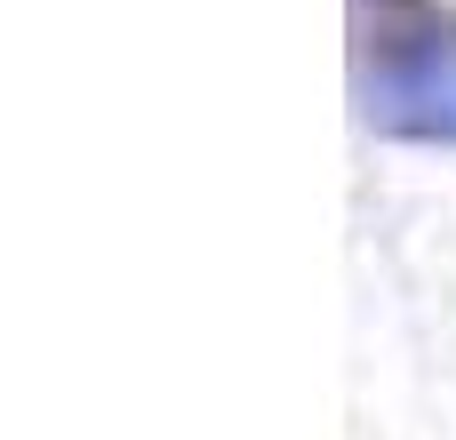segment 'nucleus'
Segmentation results:
<instances>
[{"instance_id": "1", "label": "nucleus", "mask_w": 456, "mask_h": 440, "mask_svg": "<svg viewBox=\"0 0 456 440\" xmlns=\"http://www.w3.org/2000/svg\"><path fill=\"white\" fill-rule=\"evenodd\" d=\"M369 120L385 136L456 144V32H385L369 64Z\"/></svg>"}]
</instances>
